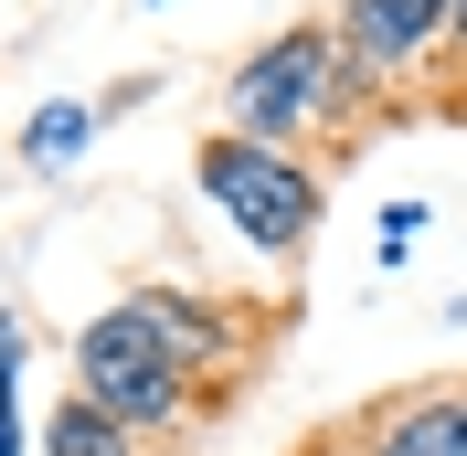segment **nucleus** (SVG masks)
I'll return each instance as SVG.
<instances>
[{
	"mask_svg": "<svg viewBox=\"0 0 467 456\" xmlns=\"http://www.w3.org/2000/svg\"><path fill=\"white\" fill-rule=\"evenodd\" d=\"M457 54H467V0H457Z\"/></svg>",
	"mask_w": 467,
	"mask_h": 456,
	"instance_id": "12",
	"label": "nucleus"
},
{
	"mask_svg": "<svg viewBox=\"0 0 467 456\" xmlns=\"http://www.w3.org/2000/svg\"><path fill=\"white\" fill-rule=\"evenodd\" d=\"M329 22H340V54L372 86H393V75H414L425 54L457 43V0H340Z\"/></svg>",
	"mask_w": 467,
	"mask_h": 456,
	"instance_id": "4",
	"label": "nucleus"
},
{
	"mask_svg": "<svg viewBox=\"0 0 467 456\" xmlns=\"http://www.w3.org/2000/svg\"><path fill=\"white\" fill-rule=\"evenodd\" d=\"M361 107H372V75L340 54V22H287L244 43L223 75V128L255 149H297V160H308V139H340Z\"/></svg>",
	"mask_w": 467,
	"mask_h": 456,
	"instance_id": "1",
	"label": "nucleus"
},
{
	"mask_svg": "<svg viewBox=\"0 0 467 456\" xmlns=\"http://www.w3.org/2000/svg\"><path fill=\"white\" fill-rule=\"evenodd\" d=\"M0 456H43V435L22 425V403H0Z\"/></svg>",
	"mask_w": 467,
	"mask_h": 456,
	"instance_id": "10",
	"label": "nucleus"
},
{
	"mask_svg": "<svg viewBox=\"0 0 467 456\" xmlns=\"http://www.w3.org/2000/svg\"><path fill=\"white\" fill-rule=\"evenodd\" d=\"M149 11H171V0H149Z\"/></svg>",
	"mask_w": 467,
	"mask_h": 456,
	"instance_id": "13",
	"label": "nucleus"
},
{
	"mask_svg": "<svg viewBox=\"0 0 467 456\" xmlns=\"http://www.w3.org/2000/svg\"><path fill=\"white\" fill-rule=\"evenodd\" d=\"M32 350V329H22V308H0V361H22Z\"/></svg>",
	"mask_w": 467,
	"mask_h": 456,
	"instance_id": "11",
	"label": "nucleus"
},
{
	"mask_svg": "<svg viewBox=\"0 0 467 456\" xmlns=\"http://www.w3.org/2000/svg\"><path fill=\"white\" fill-rule=\"evenodd\" d=\"M43 456H149V446L117 425V414H96L86 393H64L54 414H43Z\"/></svg>",
	"mask_w": 467,
	"mask_h": 456,
	"instance_id": "8",
	"label": "nucleus"
},
{
	"mask_svg": "<svg viewBox=\"0 0 467 456\" xmlns=\"http://www.w3.org/2000/svg\"><path fill=\"white\" fill-rule=\"evenodd\" d=\"M361 456H467V393L446 382V393H404V403H382Z\"/></svg>",
	"mask_w": 467,
	"mask_h": 456,
	"instance_id": "6",
	"label": "nucleus"
},
{
	"mask_svg": "<svg viewBox=\"0 0 467 456\" xmlns=\"http://www.w3.org/2000/svg\"><path fill=\"white\" fill-rule=\"evenodd\" d=\"M414 233H425V202L393 192V202H382V244H414Z\"/></svg>",
	"mask_w": 467,
	"mask_h": 456,
	"instance_id": "9",
	"label": "nucleus"
},
{
	"mask_svg": "<svg viewBox=\"0 0 467 456\" xmlns=\"http://www.w3.org/2000/svg\"><path fill=\"white\" fill-rule=\"evenodd\" d=\"M64 393H86L96 414H117L128 435H181V425H192V403H202V371H192L139 308H128V297H117V308H96L86 329H75Z\"/></svg>",
	"mask_w": 467,
	"mask_h": 456,
	"instance_id": "3",
	"label": "nucleus"
},
{
	"mask_svg": "<svg viewBox=\"0 0 467 456\" xmlns=\"http://www.w3.org/2000/svg\"><path fill=\"white\" fill-rule=\"evenodd\" d=\"M96 128H107V117H96V96H43V107L22 117V171H75V160H86L96 149Z\"/></svg>",
	"mask_w": 467,
	"mask_h": 456,
	"instance_id": "7",
	"label": "nucleus"
},
{
	"mask_svg": "<svg viewBox=\"0 0 467 456\" xmlns=\"http://www.w3.org/2000/svg\"><path fill=\"white\" fill-rule=\"evenodd\" d=\"M192 192H202L213 212L244 233V255H265V265H297V255H308V233H319V212H329L319 160H297V149H255V139H234V128H213V139L192 149Z\"/></svg>",
	"mask_w": 467,
	"mask_h": 456,
	"instance_id": "2",
	"label": "nucleus"
},
{
	"mask_svg": "<svg viewBox=\"0 0 467 456\" xmlns=\"http://www.w3.org/2000/svg\"><path fill=\"white\" fill-rule=\"evenodd\" d=\"M128 308H139V318H149V329H160V340H171L192 371H234L244 350H255V318L223 308V297H202V286H181V276L128 286Z\"/></svg>",
	"mask_w": 467,
	"mask_h": 456,
	"instance_id": "5",
	"label": "nucleus"
}]
</instances>
